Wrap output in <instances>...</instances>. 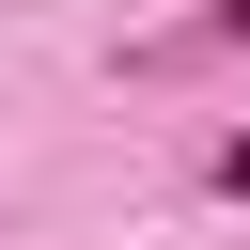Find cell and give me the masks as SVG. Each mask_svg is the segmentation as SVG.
Masks as SVG:
<instances>
[{"instance_id": "6da1fadb", "label": "cell", "mask_w": 250, "mask_h": 250, "mask_svg": "<svg viewBox=\"0 0 250 250\" xmlns=\"http://www.w3.org/2000/svg\"><path fill=\"white\" fill-rule=\"evenodd\" d=\"M219 188H250V141H219Z\"/></svg>"}, {"instance_id": "7a4b0ae2", "label": "cell", "mask_w": 250, "mask_h": 250, "mask_svg": "<svg viewBox=\"0 0 250 250\" xmlns=\"http://www.w3.org/2000/svg\"><path fill=\"white\" fill-rule=\"evenodd\" d=\"M219 31H250V0H219Z\"/></svg>"}]
</instances>
